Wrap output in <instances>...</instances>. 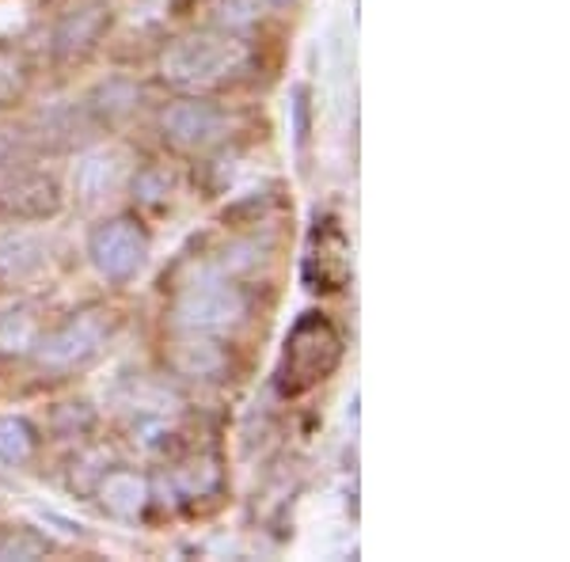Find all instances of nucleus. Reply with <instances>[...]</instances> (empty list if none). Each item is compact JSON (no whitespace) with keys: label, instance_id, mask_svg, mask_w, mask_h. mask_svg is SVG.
Here are the masks:
<instances>
[{"label":"nucleus","instance_id":"obj_1","mask_svg":"<svg viewBox=\"0 0 570 562\" xmlns=\"http://www.w3.org/2000/svg\"><path fill=\"white\" fill-rule=\"evenodd\" d=\"M247 66V46L233 31H198L171 42L160 58V77L183 91H209Z\"/></svg>","mask_w":570,"mask_h":562},{"label":"nucleus","instance_id":"obj_2","mask_svg":"<svg viewBox=\"0 0 570 562\" xmlns=\"http://www.w3.org/2000/svg\"><path fill=\"white\" fill-rule=\"evenodd\" d=\"M107 335H110V316L99 308H88L80 316L66 319L61 327H53L50 335L35 338V357L50 373H72V368H85L88 362H96Z\"/></svg>","mask_w":570,"mask_h":562},{"label":"nucleus","instance_id":"obj_3","mask_svg":"<svg viewBox=\"0 0 570 562\" xmlns=\"http://www.w3.org/2000/svg\"><path fill=\"white\" fill-rule=\"evenodd\" d=\"M247 316V297L240 285L233 282H195L179 293L176 300V324L195 331V335H217V331H233Z\"/></svg>","mask_w":570,"mask_h":562},{"label":"nucleus","instance_id":"obj_4","mask_svg":"<svg viewBox=\"0 0 570 562\" xmlns=\"http://www.w3.org/2000/svg\"><path fill=\"white\" fill-rule=\"evenodd\" d=\"M88 255L107 282H134L145 270V263H149V236L130 217L104 220V225L91 228Z\"/></svg>","mask_w":570,"mask_h":562},{"label":"nucleus","instance_id":"obj_5","mask_svg":"<svg viewBox=\"0 0 570 562\" xmlns=\"http://www.w3.org/2000/svg\"><path fill=\"white\" fill-rule=\"evenodd\" d=\"M0 209L16 217H53L61 209V187L46 168L31 160H0Z\"/></svg>","mask_w":570,"mask_h":562},{"label":"nucleus","instance_id":"obj_6","mask_svg":"<svg viewBox=\"0 0 570 562\" xmlns=\"http://www.w3.org/2000/svg\"><path fill=\"white\" fill-rule=\"evenodd\" d=\"M160 130L183 152H206L228 134V115L206 99H179L164 110Z\"/></svg>","mask_w":570,"mask_h":562},{"label":"nucleus","instance_id":"obj_7","mask_svg":"<svg viewBox=\"0 0 570 562\" xmlns=\"http://www.w3.org/2000/svg\"><path fill=\"white\" fill-rule=\"evenodd\" d=\"M126 156L118 149H91L72 164V195L80 206H104L122 190Z\"/></svg>","mask_w":570,"mask_h":562},{"label":"nucleus","instance_id":"obj_8","mask_svg":"<svg viewBox=\"0 0 570 562\" xmlns=\"http://www.w3.org/2000/svg\"><path fill=\"white\" fill-rule=\"evenodd\" d=\"M42 266H46V244L39 233L20 225L0 228V282L23 285L39 278Z\"/></svg>","mask_w":570,"mask_h":562},{"label":"nucleus","instance_id":"obj_9","mask_svg":"<svg viewBox=\"0 0 570 562\" xmlns=\"http://www.w3.org/2000/svg\"><path fill=\"white\" fill-rule=\"evenodd\" d=\"M99 502H104V510L110 517L134 521L137 513L145 510V502H149V483L134 472H110L104 483H99Z\"/></svg>","mask_w":570,"mask_h":562},{"label":"nucleus","instance_id":"obj_10","mask_svg":"<svg viewBox=\"0 0 570 562\" xmlns=\"http://www.w3.org/2000/svg\"><path fill=\"white\" fill-rule=\"evenodd\" d=\"M107 27V12L99 4H88L80 8V12H69L66 20L58 23V31H53V46H58V53H85L91 46L99 42V34H104Z\"/></svg>","mask_w":570,"mask_h":562},{"label":"nucleus","instance_id":"obj_11","mask_svg":"<svg viewBox=\"0 0 570 562\" xmlns=\"http://www.w3.org/2000/svg\"><path fill=\"white\" fill-rule=\"evenodd\" d=\"M171 365H176L183 376L209 381V376H217L220 368H225V354H220V346L206 343V338L190 331V338H183L176 346V354H171Z\"/></svg>","mask_w":570,"mask_h":562},{"label":"nucleus","instance_id":"obj_12","mask_svg":"<svg viewBox=\"0 0 570 562\" xmlns=\"http://www.w3.org/2000/svg\"><path fill=\"white\" fill-rule=\"evenodd\" d=\"M35 338H39V319L27 304L0 312V349L4 354H23V349L35 346Z\"/></svg>","mask_w":570,"mask_h":562},{"label":"nucleus","instance_id":"obj_13","mask_svg":"<svg viewBox=\"0 0 570 562\" xmlns=\"http://www.w3.org/2000/svg\"><path fill=\"white\" fill-rule=\"evenodd\" d=\"M35 456V430L31 422L20 418V414H8L0 418V460L12 467L27 464Z\"/></svg>","mask_w":570,"mask_h":562},{"label":"nucleus","instance_id":"obj_14","mask_svg":"<svg viewBox=\"0 0 570 562\" xmlns=\"http://www.w3.org/2000/svg\"><path fill=\"white\" fill-rule=\"evenodd\" d=\"M137 103V88L134 85H126V80H107L104 88L96 91V107L99 115H107V118H122V115H130Z\"/></svg>","mask_w":570,"mask_h":562},{"label":"nucleus","instance_id":"obj_15","mask_svg":"<svg viewBox=\"0 0 570 562\" xmlns=\"http://www.w3.org/2000/svg\"><path fill=\"white\" fill-rule=\"evenodd\" d=\"M46 540L31 529H0V559H42Z\"/></svg>","mask_w":570,"mask_h":562},{"label":"nucleus","instance_id":"obj_16","mask_svg":"<svg viewBox=\"0 0 570 562\" xmlns=\"http://www.w3.org/2000/svg\"><path fill=\"white\" fill-rule=\"evenodd\" d=\"M259 4H263V0H217V4H214L217 23H225L228 31L252 27L255 20H259Z\"/></svg>","mask_w":570,"mask_h":562},{"label":"nucleus","instance_id":"obj_17","mask_svg":"<svg viewBox=\"0 0 570 562\" xmlns=\"http://www.w3.org/2000/svg\"><path fill=\"white\" fill-rule=\"evenodd\" d=\"M134 190L141 195L145 201H160V198H168V190H171V179L164 171H141L137 175V183H134Z\"/></svg>","mask_w":570,"mask_h":562},{"label":"nucleus","instance_id":"obj_18","mask_svg":"<svg viewBox=\"0 0 570 562\" xmlns=\"http://www.w3.org/2000/svg\"><path fill=\"white\" fill-rule=\"evenodd\" d=\"M23 85V77H20V66H16L8 53H0V99H8V96H16Z\"/></svg>","mask_w":570,"mask_h":562}]
</instances>
